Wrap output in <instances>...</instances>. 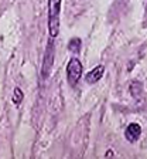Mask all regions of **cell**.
<instances>
[{
  "label": "cell",
  "mask_w": 147,
  "mask_h": 159,
  "mask_svg": "<svg viewBox=\"0 0 147 159\" xmlns=\"http://www.w3.org/2000/svg\"><path fill=\"white\" fill-rule=\"evenodd\" d=\"M62 0H48V29L50 39H55L59 34V16H61Z\"/></svg>",
  "instance_id": "6da1fadb"
},
{
  "label": "cell",
  "mask_w": 147,
  "mask_h": 159,
  "mask_svg": "<svg viewBox=\"0 0 147 159\" xmlns=\"http://www.w3.org/2000/svg\"><path fill=\"white\" fill-rule=\"evenodd\" d=\"M82 75V63L79 61V58L76 57H72L68 61V66H67V80H68V84L71 87H75L78 84L79 78Z\"/></svg>",
  "instance_id": "7a4b0ae2"
},
{
  "label": "cell",
  "mask_w": 147,
  "mask_h": 159,
  "mask_svg": "<svg viewBox=\"0 0 147 159\" xmlns=\"http://www.w3.org/2000/svg\"><path fill=\"white\" fill-rule=\"evenodd\" d=\"M54 56H55V47L52 43V39L48 41V46L45 48V54H44V61H43V71H41V77L47 80L50 77V73L54 66Z\"/></svg>",
  "instance_id": "3957f363"
},
{
  "label": "cell",
  "mask_w": 147,
  "mask_h": 159,
  "mask_svg": "<svg viewBox=\"0 0 147 159\" xmlns=\"http://www.w3.org/2000/svg\"><path fill=\"white\" fill-rule=\"evenodd\" d=\"M140 135H141V126L139 125L137 122L129 124V125L126 126V129H124V138L128 139L130 143L136 142V141L140 138Z\"/></svg>",
  "instance_id": "277c9868"
},
{
  "label": "cell",
  "mask_w": 147,
  "mask_h": 159,
  "mask_svg": "<svg viewBox=\"0 0 147 159\" xmlns=\"http://www.w3.org/2000/svg\"><path fill=\"white\" fill-rule=\"evenodd\" d=\"M103 74H105V67L102 66V64H99V66H96L95 68H92L91 71L86 74V75H85V81L88 84H96L99 80H102Z\"/></svg>",
  "instance_id": "5b68a950"
},
{
  "label": "cell",
  "mask_w": 147,
  "mask_h": 159,
  "mask_svg": "<svg viewBox=\"0 0 147 159\" xmlns=\"http://www.w3.org/2000/svg\"><path fill=\"white\" fill-rule=\"evenodd\" d=\"M23 99H24V93L21 91L20 87H16L13 94H11V102H13L16 107H20L21 102H23Z\"/></svg>",
  "instance_id": "8992f818"
},
{
  "label": "cell",
  "mask_w": 147,
  "mask_h": 159,
  "mask_svg": "<svg viewBox=\"0 0 147 159\" xmlns=\"http://www.w3.org/2000/svg\"><path fill=\"white\" fill-rule=\"evenodd\" d=\"M81 44H82V41L79 37H72L68 43V50L72 54H78L81 51Z\"/></svg>",
  "instance_id": "52a82bcc"
},
{
  "label": "cell",
  "mask_w": 147,
  "mask_h": 159,
  "mask_svg": "<svg viewBox=\"0 0 147 159\" xmlns=\"http://www.w3.org/2000/svg\"><path fill=\"white\" fill-rule=\"evenodd\" d=\"M129 91H130L132 97L139 98L140 94H141V91H143V84H141L140 81H133V83L130 84V87H129Z\"/></svg>",
  "instance_id": "ba28073f"
},
{
  "label": "cell",
  "mask_w": 147,
  "mask_h": 159,
  "mask_svg": "<svg viewBox=\"0 0 147 159\" xmlns=\"http://www.w3.org/2000/svg\"><path fill=\"white\" fill-rule=\"evenodd\" d=\"M115 155V153H113V151H108V152H106V155H105V156H106V158H109V156H113Z\"/></svg>",
  "instance_id": "9c48e42d"
}]
</instances>
